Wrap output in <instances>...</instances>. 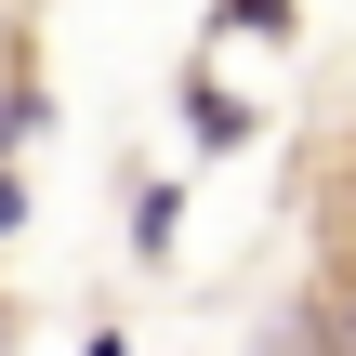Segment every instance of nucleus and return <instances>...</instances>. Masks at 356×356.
Segmentation results:
<instances>
[{
  "label": "nucleus",
  "instance_id": "obj_1",
  "mask_svg": "<svg viewBox=\"0 0 356 356\" xmlns=\"http://www.w3.org/2000/svg\"><path fill=\"white\" fill-rule=\"evenodd\" d=\"M172 106H185V132H198V145H211V159H225V145H251V132H264V119H251V92H225V79H198V66H185V92H172Z\"/></svg>",
  "mask_w": 356,
  "mask_h": 356
},
{
  "label": "nucleus",
  "instance_id": "obj_2",
  "mask_svg": "<svg viewBox=\"0 0 356 356\" xmlns=\"http://www.w3.org/2000/svg\"><path fill=\"white\" fill-rule=\"evenodd\" d=\"M132 251H172V185H132Z\"/></svg>",
  "mask_w": 356,
  "mask_h": 356
},
{
  "label": "nucleus",
  "instance_id": "obj_3",
  "mask_svg": "<svg viewBox=\"0 0 356 356\" xmlns=\"http://www.w3.org/2000/svg\"><path fill=\"white\" fill-rule=\"evenodd\" d=\"M225 26L238 40H291V0H225Z\"/></svg>",
  "mask_w": 356,
  "mask_h": 356
},
{
  "label": "nucleus",
  "instance_id": "obj_4",
  "mask_svg": "<svg viewBox=\"0 0 356 356\" xmlns=\"http://www.w3.org/2000/svg\"><path fill=\"white\" fill-rule=\"evenodd\" d=\"M13 225H26V172L0 159V238H13Z\"/></svg>",
  "mask_w": 356,
  "mask_h": 356
},
{
  "label": "nucleus",
  "instance_id": "obj_5",
  "mask_svg": "<svg viewBox=\"0 0 356 356\" xmlns=\"http://www.w3.org/2000/svg\"><path fill=\"white\" fill-rule=\"evenodd\" d=\"M79 356H132V343H119V330H92V343H79Z\"/></svg>",
  "mask_w": 356,
  "mask_h": 356
},
{
  "label": "nucleus",
  "instance_id": "obj_6",
  "mask_svg": "<svg viewBox=\"0 0 356 356\" xmlns=\"http://www.w3.org/2000/svg\"><path fill=\"white\" fill-rule=\"evenodd\" d=\"M0 343H13V317H0Z\"/></svg>",
  "mask_w": 356,
  "mask_h": 356
},
{
  "label": "nucleus",
  "instance_id": "obj_7",
  "mask_svg": "<svg viewBox=\"0 0 356 356\" xmlns=\"http://www.w3.org/2000/svg\"><path fill=\"white\" fill-rule=\"evenodd\" d=\"M343 291H356V277H343Z\"/></svg>",
  "mask_w": 356,
  "mask_h": 356
}]
</instances>
